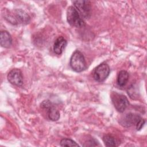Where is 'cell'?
Segmentation results:
<instances>
[{
  "label": "cell",
  "mask_w": 147,
  "mask_h": 147,
  "mask_svg": "<svg viewBox=\"0 0 147 147\" xmlns=\"http://www.w3.org/2000/svg\"><path fill=\"white\" fill-rule=\"evenodd\" d=\"M67 41L63 37H59L55 41L53 44V51L57 55H60L67 46Z\"/></svg>",
  "instance_id": "cell-9"
},
{
  "label": "cell",
  "mask_w": 147,
  "mask_h": 147,
  "mask_svg": "<svg viewBox=\"0 0 147 147\" xmlns=\"http://www.w3.org/2000/svg\"><path fill=\"white\" fill-rule=\"evenodd\" d=\"M46 110L47 111L48 117L50 120L52 121H56L60 118V113L53 106V104Z\"/></svg>",
  "instance_id": "cell-11"
},
{
  "label": "cell",
  "mask_w": 147,
  "mask_h": 147,
  "mask_svg": "<svg viewBox=\"0 0 147 147\" xmlns=\"http://www.w3.org/2000/svg\"><path fill=\"white\" fill-rule=\"evenodd\" d=\"M13 16L17 24L20 22L23 24H27L30 22L29 16L21 9H16L14 10Z\"/></svg>",
  "instance_id": "cell-8"
},
{
  "label": "cell",
  "mask_w": 147,
  "mask_h": 147,
  "mask_svg": "<svg viewBox=\"0 0 147 147\" xmlns=\"http://www.w3.org/2000/svg\"><path fill=\"white\" fill-rule=\"evenodd\" d=\"M8 81L12 84L21 86L23 84V76L22 72L17 68L11 70L7 76Z\"/></svg>",
  "instance_id": "cell-7"
},
{
  "label": "cell",
  "mask_w": 147,
  "mask_h": 147,
  "mask_svg": "<svg viewBox=\"0 0 147 147\" xmlns=\"http://www.w3.org/2000/svg\"><path fill=\"white\" fill-rule=\"evenodd\" d=\"M67 20L69 25L76 28H82L85 22L74 6H69L67 10Z\"/></svg>",
  "instance_id": "cell-3"
},
{
  "label": "cell",
  "mask_w": 147,
  "mask_h": 147,
  "mask_svg": "<svg viewBox=\"0 0 147 147\" xmlns=\"http://www.w3.org/2000/svg\"><path fill=\"white\" fill-rule=\"evenodd\" d=\"M110 67L105 63H102L98 65L94 72V78L98 82H103L109 76Z\"/></svg>",
  "instance_id": "cell-6"
},
{
  "label": "cell",
  "mask_w": 147,
  "mask_h": 147,
  "mask_svg": "<svg viewBox=\"0 0 147 147\" xmlns=\"http://www.w3.org/2000/svg\"><path fill=\"white\" fill-rule=\"evenodd\" d=\"M103 141L106 146H117L118 145L117 140L110 134H105L103 137Z\"/></svg>",
  "instance_id": "cell-13"
},
{
  "label": "cell",
  "mask_w": 147,
  "mask_h": 147,
  "mask_svg": "<svg viewBox=\"0 0 147 147\" xmlns=\"http://www.w3.org/2000/svg\"><path fill=\"white\" fill-rule=\"evenodd\" d=\"M98 145H99V143L95 140H94V139H92V140H88L87 142H86V144H84L83 146H98Z\"/></svg>",
  "instance_id": "cell-15"
},
{
  "label": "cell",
  "mask_w": 147,
  "mask_h": 147,
  "mask_svg": "<svg viewBox=\"0 0 147 147\" xmlns=\"http://www.w3.org/2000/svg\"><path fill=\"white\" fill-rule=\"evenodd\" d=\"M0 44L2 47L8 48L12 44V38L10 33L6 30L1 32Z\"/></svg>",
  "instance_id": "cell-10"
},
{
  "label": "cell",
  "mask_w": 147,
  "mask_h": 147,
  "mask_svg": "<svg viewBox=\"0 0 147 147\" xmlns=\"http://www.w3.org/2000/svg\"><path fill=\"white\" fill-rule=\"evenodd\" d=\"M111 98L114 107L119 113H123L129 105L127 98L123 94L114 92L111 95Z\"/></svg>",
  "instance_id": "cell-4"
},
{
  "label": "cell",
  "mask_w": 147,
  "mask_h": 147,
  "mask_svg": "<svg viewBox=\"0 0 147 147\" xmlns=\"http://www.w3.org/2000/svg\"><path fill=\"white\" fill-rule=\"evenodd\" d=\"M60 145L61 146H79L74 140L69 138H63L61 140Z\"/></svg>",
  "instance_id": "cell-14"
},
{
  "label": "cell",
  "mask_w": 147,
  "mask_h": 147,
  "mask_svg": "<svg viewBox=\"0 0 147 147\" xmlns=\"http://www.w3.org/2000/svg\"><path fill=\"white\" fill-rule=\"evenodd\" d=\"M74 7L78 11L81 17L83 18H88L91 15V3L88 1L79 0L73 2Z\"/></svg>",
  "instance_id": "cell-5"
},
{
  "label": "cell",
  "mask_w": 147,
  "mask_h": 147,
  "mask_svg": "<svg viewBox=\"0 0 147 147\" xmlns=\"http://www.w3.org/2000/svg\"><path fill=\"white\" fill-rule=\"evenodd\" d=\"M129 73L127 71L124 70L121 71L119 72L117 77V82L118 84L121 87H123L125 86L127 83V81L129 80Z\"/></svg>",
  "instance_id": "cell-12"
},
{
  "label": "cell",
  "mask_w": 147,
  "mask_h": 147,
  "mask_svg": "<svg viewBox=\"0 0 147 147\" xmlns=\"http://www.w3.org/2000/svg\"><path fill=\"white\" fill-rule=\"evenodd\" d=\"M69 64L71 68L76 72L84 71L86 68V63L82 53L76 50L71 57Z\"/></svg>",
  "instance_id": "cell-2"
},
{
  "label": "cell",
  "mask_w": 147,
  "mask_h": 147,
  "mask_svg": "<svg viewBox=\"0 0 147 147\" xmlns=\"http://www.w3.org/2000/svg\"><path fill=\"white\" fill-rule=\"evenodd\" d=\"M145 120L140 115L134 113L126 114L120 120V123L124 127H129L133 126H136L137 130H140L144 126Z\"/></svg>",
  "instance_id": "cell-1"
}]
</instances>
